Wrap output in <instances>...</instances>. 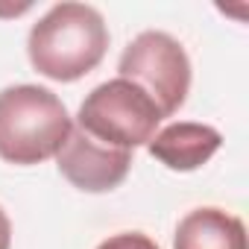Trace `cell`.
<instances>
[{"label": "cell", "mask_w": 249, "mask_h": 249, "mask_svg": "<svg viewBox=\"0 0 249 249\" xmlns=\"http://www.w3.org/2000/svg\"><path fill=\"white\" fill-rule=\"evenodd\" d=\"M108 50V27L88 3H56L38 18L27 38L33 68L56 82L91 73Z\"/></svg>", "instance_id": "cell-1"}, {"label": "cell", "mask_w": 249, "mask_h": 249, "mask_svg": "<svg viewBox=\"0 0 249 249\" xmlns=\"http://www.w3.org/2000/svg\"><path fill=\"white\" fill-rule=\"evenodd\" d=\"M73 120L65 103L41 85H9L0 91V159L9 164H41L65 147Z\"/></svg>", "instance_id": "cell-2"}, {"label": "cell", "mask_w": 249, "mask_h": 249, "mask_svg": "<svg viewBox=\"0 0 249 249\" xmlns=\"http://www.w3.org/2000/svg\"><path fill=\"white\" fill-rule=\"evenodd\" d=\"M159 106L129 79H108L97 85L79 106L76 129H82L88 138L114 147V150H135L153 141L159 123H161Z\"/></svg>", "instance_id": "cell-3"}, {"label": "cell", "mask_w": 249, "mask_h": 249, "mask_svg": "<svg viewBox=\"0 0 249 249\" xmlns=\"http://www.w3.org/2000/svg\"><path fill=\"white\" fill-rule=\"evenodd\" d=\"M117 71L120 79H129L141 91H147L161 117L176 114L191 91V59L185 47L161 30L135 36L120 53Z\"/></svg>", "instance_id": "cell-4"}, {"label": "cell", "mask_w": 249, "mask_h": 249, "mask_svg": "<svg viewBox=\"0 0 249 249\" xmlns=\"http://www.w3.org/2000/svg\"><path fill=\"white\" fill-rule=\"evenodd\" d=\"M56 164H59V173L73 188L85 194H106V191H114L126 179L132 167V153L106 147L73 126L65 147L56 156Z\"/></svg>", "instance_id": "cell-5"}, {"label": "cell", "mask_w": 249, "mask_h": 249, "mask_svg": "<svg viewBox=\"0 0 249 249\" xmlns=\"http://www.w3.org/2000/svg\"><path fill=\"white\" fill-rule=\"evenodd\" d=\"M223 144V135L208 126V123H170L161 132L153 135V141L147 144L150 156L159 159L164 167L179 170V173H191L196 167H202Z\"/></svg>", "instance_id": "cell-6"}, {"label": "cell", "mask_w": 249, "mask_h": 249, "mask_svg": "<svg viewBox=\"0 0 249 249\" xmlns=\"http://www.w3.org/2000/svg\"><path fill=\"white\" fill-rule=\"evenodd\" d=\"M173 249H246L243 220L214 205L194 208L176 226Z\"/></svg>", "instance_id": "cell-7"}, {"label": "cell", "mask_w": 249, "mask_h": 249, "mask_svg": "<svg viewBox=\"0 0 249 249\" xmlns=\"http://www.w3.org/2000/svg\"><path fill=\"white\" fill-rule=\"evenodd\" d=\"M97 249H161V246L141 231H120V234H111L108 240H103Z\"/></svg>", "instance_id": "cell-8"}, {"label": "cell", "mask_w": 249, "mask_h": 249, "mask_svg": "<svg viewBox=\"0 0 249 249\" xmlns=\"http://www.w3.org/2000/svg\"><path fill=\"white\" fill-rule=\"evenodd\" d=\"M12 246V223L6 217V211L0 208V249H9Z\"/></svg>", "instance_id": "cell-9"}, {"label": "cell", "mask_w": 249, "mask_h": 249, "mask_svg": "<svg viewBox=\"0 0 249 249\" xmlns=\"http://www.w3.org/2000/svg\"><path fill=\"white\" fill-rule=\"evenodd\" d=\"M33 6L30 3H21V6H0V15L3 18H15V15H24V12H30Z\"/></svg>", "instance_id": "cell-10"}]
</instances>
